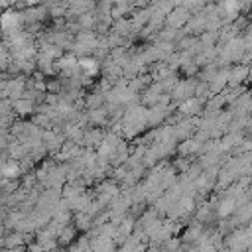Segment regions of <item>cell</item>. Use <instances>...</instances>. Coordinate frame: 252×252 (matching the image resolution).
Instances as JSON below:
<instances>
[{
	"instance_id": "obj_1",
	"label": "cell",
	"mask_w": 252,
	"mask_h": 252,
	"mask_svg": "<svg viewBox=\"0 0 252 252\" xmlns=\"http://www.w3.org/2000/svg\"><path fill=\"white\" fill-rule=\"evenodd\" d=\"M2 252H24V248L20 246V248H4Z\"/></svg>"
}]
</instances>
